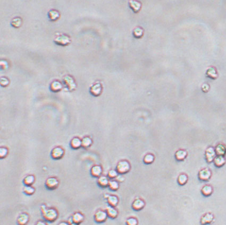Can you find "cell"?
Returning a JSON list of instances; mask_svg holds the SVG:
<instances>
[{
    "label": "cell",
    "instance_id": "cell-26",
    "mask_svg": "<svg viewBox=\"0 0 226 225\" xmlns=\"http://www.w3.org/2000/svg\"><path fill=\"white\" fill-rule=\"evenodd\" d=\"M35 178L33 175H28L24 178L23 182L26 186H31L35 182Z\"/></svg>",
    "mask_w": 226,
    "mask_h": 225
},
{
    "label": "cell",
    "instance_id": "cell-1",
    "mask_svg": "<svg viewBox=\"0 0 226 225\" xmlns=\"http://www.w3.org/2000/svg\"><path fill=\"white\" fill-rule=\"evenodd\" d=\"M40 208L42 215L45 221L52 223L58 218L59 213L57 209L53 208H48L45 204H42Z\"/></svg>",
    "mask_w": 226,
    "mask_h": 225
},
{
    "label": "cell",
    "instance_id": "cell-37",
    "mask_svg": "<svg viewBox=\"0 0 226 225\" xmlns=\"http://www.w3.org/2000/svg\"><path fill=\"white\" fill-rule=\"evenodd\" d=\"M8 154V149L6 147H1L0 149V157L1 158H4Z\"/></svg>",
    "mask_w": 226,
    "mask_h": 225
},
{
    "label": "cell",
    "instance_id": "cell-31",
    "mask_svg": "<svg viewBox=\"0 0 226 225\" xmlns=\"http://www.w3.org/2000/svg\"><path fill=\"white\" fill-rule=\"evenodd\" d=\"M144 35V30L141 27H137L133 31V35L136 38H140Z\"/></svg>",
    "mask_w": 226,
    "mask_h": 225
},
{
    "label": "cell",
    "instance_id": "cell-17",
    "mask_svg": "<svg viewBox=\"0 0 226 225\" xmlns=\"http://www.w3.org/2000/svg\"><path fill=\"white\" fill-rule=\"evenodd\" d=\"M109 178L108 177L101 175L99 177L97 180V184L101 188H106L108 186L109 184Z\"/></svg>",
    "mask_w": 226,
    "mask_h": 225
},
{
    "label": "cell",
    "instance_id": "cell-5",
    "mask_svg": "<svg viewBox=\"0 0 226 225\" xmlns=\"http://www.w3.org/2000/svg\"><path fill=\"white\" fill-rule=\"evenodd\" d=\"M103 90L102 85L100 82H97L93 84L90 88V92L93 96L97 97L100 96L102 94Z\"/></svg>",
    "mask_w": 226,
    "mask_h": 225
},
{
    "label": "cell",
    "instance_id": "cell-23",
    "mask_svg": "<svg viewBox=\"0 0 226 225\" xmlns=\"http://www.w3.org/2000/svg\"><path fill=\"white\" fill-rule=\"evenodd\" d=\"M201 192L204 196L209 197V196L212 194V193H213V188L210 185H205L202 188Z\"/></svg>",
    "mask_w": 226,
    "mask_h": 225
},
{
    "label": "cell",
    "instance_id": "cell-18",
    "mask_svg": "<svg viewBox=\"0 0 226 225\" xmlns=\"http://www.w3.org/2000/svg\"><path fill=\"white\" fill-rule=\"evenodd\" d=\"M206 75L207 77L213 80L216 79L218 77L217 70L214 67H210L208 69L206 72Z\"/></svg>",
    "mask_w": 226,
    "mask_h": 225
},
{
    "label": "cell",
    "instance_id": "cell-32",
    "mask_svg": "<svg viewBox=\"0 0 226 225\" xmlns=\"http://www.w3.org/2000/svg\"><path fill=\"white\" fill-rule=\"evenodd\" d=\"M63 39V36H61L60 37L58 38L57 39V44L60 45H66L69 44V38L66 36H64V39Z\"/></svg>",
    "mask_w": 226,
    "mask_h": 225
},
{
    "label": "cell",
    "instance_id": "cell-11",
    "mask_svg": "<svg viewBox=\"0 0 226 225\" xmlns=\"http://www.w3.org/2000/svg\"><path fill=\"white\" fill-rule=\"evenodd\" d=\"M145 206V203L143 200L141 199H137L135 200L133 202L132 204V208H133V209H134L135 210L138 211L143 209Z\"/></svg>",
    "mask_w": 226,
    "mask_h": 225
},
{
    "label": "cell",
    "instance_id": "cell-2",
    "mask_svg": "<svg viewBox=\"0 0 226 225\" xmlns=\"http://www.w3.org/2000/svg\"><path fill=\"white\" fill-rule=\"evenodd\" d=\"M131 169V166L129 162L126 160H122L118 162L116 170L118 171V173L121 175L127 173L130 171Z\"/></svg>",
    "mask_w": 226,
    "mask_h": 225
},
{
    "label": "cell",
    "instance_id": "cell-10",
    "mask_svg": "<svg viewBox=\"0 0 226 225\" xmlns=\"http://www.w3.org/2000/svg\"><path fill=\"white\" fill-rule=\"evenodd\" d=\"M216 151L214 148L212 147H209L205 151V158L208 162H213L215 155H216Z\"/></svg>",
    "mask_w": 226,
    "mask_h": 225
},
{
    "label": "cell",
    "instance_id": "cell-33",
    "mask_svg": "<svg viewBox=\"0 0 226 225\" xmlns=\"http://www.w3.org/2000/svg\"><path fill=\"white\" fill-rule=\"evenodd\" d=\"M23 192L25 194L27 195H31L35 192V188H33L32 186L25 185V186L23 188Z\"/></svg>",
    "mask_w": 226,
    "mask_h": 225
},
{
    "label": "cell",
    "instance_id": "cell-39",
    "mask_svg": "<svg viewBox=\"0 0 226 225\" xmlns=\"http://www.w3.org/2000/svg\"><path fill=\"white\" fill-rule=\"evenodd\" d=\"M35 225H48L45 221H39L36 223Z\"/></svg>",
    "mask_w": 226,
    "mask_h": 225
},
{
    "label": "cell",
    "instance_id": "cell-36",
    "mask_svg": "<svg viewBox=\"0 0 226 225\" xmlns=\"http://www.w3.org/2000/svg\"><path fill=\"white\" fill-rule=\"evenodd\" d=\"M126 223L127 225H137L138 223L136 218L134 217H130L126 220Z\"/></svg>",
    "mask_w": 226,
    "mask_h": 225
},
{
    "label": "cell",
    "instance_id": "cell-34",
    "mask_svg": "<svg viewBox=\"0 0 226 225\" xmlns=\"http://www.w3.org/2000/svg\"><path fill=\"white\" fill-rule=\"evenodd\" d=\"M49 17L52 21L56 20L59 18V13L55 10H51L49 13Z\"/></svg>",
    "mask_w": 226,
    "mask_h": 225
},
{
    "label": "cell",
    "instance_id": "cell-40",
    "mask_svg": "<svg viewBox=\"0 0 226 225\" xmlns=\"http://www.w3.org/2000/svg\"><path fill=\"white\" fill-rule=\"evenodd\" d=\"M116 178H117V181H118V182H123V181L125 180V178L123 176H121V175H118L117 176V177Z\"/></svg>",
    "mask_w": 226,
    "mask_h": 225
},
{
    "label": "cell",
    "instance_id": "cell-35",
    "mask_svg": "<svg viewBox=\"0 0 226 225\" xmlns=\"http://www.w3.org/2000/svg\"><path fill=\"white\" fill-rule=\"evenodd\" d=\"M118 175H119V173L118 171H117V170H114V169L110 170L108 173V177L109 178H110V179L116 178Z\"/></svg>",
    "mask_w": 226,
    "mask_h": 225
},
{
    "label": "cell",
    "instance_id": "cell-30",
    "mask_svg": "<svg viewBox=\"0 0 226 225\" xmlns=\"http://www.w3.org/2000/svg\"><path fill=\"white\" fill-rule=\"evenodd\" d=\"M178 183H179V185H184L186 184L188 181V176L185 174H181L179 175L178 177Z\"/></svg>",
    "mask_w": 226,
    "mask_h": 225
},
{
    "label": "cell",
    "instance_id": "cell-6",
    "mask_svg": "<svg viewBox=\"0 0 226 225\" xmlns=\"http://www.w3.org/2000/svg\"><path fill=\"white\" fill-rule=\"evenodd\" d=\"M64 154V149L60 147H54L51 151V157L53 159L58 160L61 159Z\"/></svg>",
    "mask_w": 226,
    "mask_h": 225
},
{
    "label": "cell",
    "instance_id": "cell-29",
    "mask_svg": "<svg viewBox=\"0 0 226 225\" xmlns=\"http://www.w3.org/2000/svg\"><path fill=\"white\" fill-rule=\"evenodd\" d=\"M155 157L151 153L146 154L143 158V162L146 164H151L154 161Z\"/></svg>",
    "mask_w": 226,
    "mask_h": 225
},
{
    "label": "cell",
    "instance_id": "cell-25",
    "mask_svg": "<svg viewBox=\"0 0 226 225\" xmlns=\"http://www.w3.org/2000/svg\"><path fill=\"white\" fill-rule=\"evenodd\" d=\"M82 148L87 149L92 145L93 141L89 136H85L82 139Z\"/></svg>",
    "mask_w": 226,
    "mask_h": 225
},
{
    "label": "cell",
    "instance_id": "cell-41",
    "mask_svg": "<svg viewBox=\"0 0 226 225\" xmlns=\"http://www.w3.org/2000/svg\"><path fill=\"white\" fill-rule=\"evenodd\" d=\"M58 225H70V224H69L68 222H66V221H62L61 223H59Z\"/></svg>",
    "mask_w": 226,
    "mask_h": 225
},
{
    "label": "cell",
    "instance_id": "cell-19",
    "mask_svg": "<svg viewBox=\"0 0 226 225\" xmlns=\"http://www.w3.org/2000/svg\"><path fill=\"white\" fill-rule=\"evenodd\" d=\"M70 146L74 149H77L82 147V140L78 137L73 138L70 141Z\"/></svg>",
    "mask_w": 226,
    "mask_h": 225
},
{
    "label": "cell",
    "instance_id": "cell-15",
    "mask_svg": "<svg viewBox=\"0 0 226 225\" xmlns=\"http://www.w3.org/2000/svg\"><path fill=\"white\" fill-rule=\"evenodd\" d=\"M106 211L109 218L111 219H115L118 217V211L117 209H115V207L109 206L108 207H106Z\"/></svg>",
    "mask_w": 226,
    "mask_h": 225
},
{
    "label": "cell",
    "instance_id": "cell-14",
    "mask_svg": "<svg viewBox=\"0 0 226 225\" xmlns=\"http://www.w3.org/2000/svg\"><path fill=\"white\" fill-rule=\"evenodd\" d=\"M72 221H73V223H76L77 224H80V223H82L83 221H84V216L83 214L79 212H76L73 213L72 216L71 217Z\"/></svg>",
    "mask_w": 226,
    "mask_h": 225
},
{
    "label": "cell",
    "instance_id": "cell-9",
    "mask_svg": "<svg viewBox=\"0 0 226 225\" xmlns=\"http://www.w3.org/2000/svg\"><path fill=\"white\" fill-rule=\"evenodd\" d=\"M29 216L26 212H22L19 215L17 219L16 223L18 225H27L29 221Z\"/></svg>",
    "mask_w": 226,
    "mask_h": 225
},
{
    "label": "cell",
    "instance_id": "cell-21",
    "mask_svg": "<svg viewBox=\"0 0 226 225\" xmlns=\"http://www.w3.org/2000/svg\"><path fill=\"white\" fill-rule=\"evenodd\" d=\"M213 162L216 166L217 167H221L224 166L225 162H226V159L224 158V156H218L214 158L213 160Z\"/></svg>",
    "mask_w": 226,
    "mask_h": 225
},
{
    "label": "cell",
    "instance_id": "cell-4",
    "mask_svg": "<svg viewBox=\"0 0 226 225\" xmlns=\"http://www.w3.org/2000/svg\"><path fill=\"white\" fill-rule=\"evenodd\" d=\"M59 184V181L58 178L55 177H50L45 182L46 187L50 190H55L57 188Z\"/></svg>",
    "mask_w": 226,
    "mask_h": 225
},
{
    "label": "cell",
    "instance_id": "cell-27",
    "mask_svg": "<svg viewBox=\"0 0 226 225\" xmlns=\"http://www.w3.org/2000/svg\"><path fill=\"white\" fill-rule=\"evenodd\" d=\"M62 85L59 81H55L51 84V89L52 92H58L61 90Z\"/></svg>",
    "mask_w": 226,
    "mask_h": 225
},
{
    "label": "cell",
    "instance_id": "cell-12",
    "mask_svg": "<svg viewBox=\"0 0 226 225\" xmlns=\"http://www.w3.org/2000/svg\"><path fill=\"white\" fill-rule=\"evenodd\" d=\"M103 172V169L100 165H94L91 169V175L94 177H98L101 176Z\"/></svg>",
    "mask_w": 226,
    "mask_h": 225
},
{
    "label": "cell",
    "instance_id": "cell-20",
    "mask_svg": "<svg viewBox=\"0 0 226 225\" xmlns=\"http://www.w3.org/2000/svg\"><path fill=\"white\" fill-rule=\"evenodd\" d=\"M187 156V153L185 150L180 149L177 151L175 153V158L178 161L184 160Z\"/></svg>",
    "mask_w": 226,
    "mask_h": 225
},
{
    "label": "cell",
    "instance_id": "cell-24",
    "mask_svg": "<svg viewBox=\"0 0 226 225\" xmlns=\"http://www.w3.org/2000/svg\"><path fill=\"white\" fill-rule=\"evenodd\" d=\"M68 79L69 82H68V81L66 79V77L64 78V82H65V84L67 86L69 90H73L74 89H75L76 86L75 83L74 82L73 79L72 77L68 76Z\"/></svg>",
    "mask_w": 226,
    "mask_h": 225
},
{
    "label": "cell",
    "instance_id": "cell-7",
    "mask_svg": "<svg viewBox=\"0 0 226 225\" xmlns=\"http://www.w3.org/2000/svg\"><path fill=\"white\" fill-rule=\"evenodd\" d=\"M212 176V173L209 169L203 168L198 173V178L201 181H207Z\"/></svg>",
    "mask_w": 226,
    "mask_h": 225
},
{
    "label": "cell",
    "instance_id": "cell-8",
    "mask_svg": "<svg viewBox=\"0 0 226 225\" xmlns=\"http://www.w3.org/2000/svg\"><path fill=\"white\" fill-rule=\"evenodd\" d=\"M214 221V216L213 214L210 212H207L203 215L201 218V224L202 225L211 224Z\"/></svg>",
    "mask_w": 226,
    "mask_h": 225
},
{
    "label": "cell",
    "instance_id": "cell-38",
    "mask_svg": "<svg viewBox=\"0 0 226 225\" xmlns=\"http://www.w3.org/2000/svg\"><path fill=\"white\" fill-rule=\"evenodd\" d=\"M209 86L208 84H203L202 87V91L204 92H207L209 90Z\"/></svg>",
    "mask_w": 226,
    "mask_h": 225
},
{
    "label": "cell",
    "instance_id": "cell-22",
    "mask_svg": "<svg viewBox=\"0 0 226 225\" xmlns=\"http://www.w3.org/2000/svg\"><path fill=\"white\" fill-rule=\"evenodd\" d=\"M216 153L218 156H224L226 154V147L222 144H219L217 145L216 149H215Z\"/></svg>",
    "mask_w": 226,
    "mask_h": 225
},
{
    "label": "cell",
    "instance_id": "cell-16",
    "mask_svg": "<svg viewBox=\"0 0 226 225\" xmlns=\"http://www.w3.org/2000/svg\"><path fill=\"white\" fill-rule=\"evenodd\" d=\"M107 202L110 206L115 207L119 203V199L118 197L114 195H108L106 197Z\"/></svg>",
    "mask_w": 226,
    "mask_h": 225
},
{
    "label": "cell",
    "instance_id": "cell-42",
    "mask_svg": "<svg viewBox=\"0 0 226 225\" xmlns=\"http://www.w3.org/2000/svg\"><path fill=\"white\" fill-rule=\"evenodd\" d=\"M70 225H79V224H76V223H72V224H70Z\"/></svg>",
    "mask_w": 226,
    "mask_h": 225
},
{
    "label": "cell",
    "instance_id": "cell-28",
    "mask_svg": "<svg viewBox=\"0 0 226 225\" xmlns=\"http://www.w3.org/2000/svg\"><path fill=\"white\" fill-rule=\"evenodd\" d=\"M108 187L111 191H115L119 188V183L117 180H110L109 182Z\"/></svg>",
    "mask_w": 226,
    "mask_h": 225
},
{
    "label": "cell",
    "instance_id": "cell-3",
    "mask_svg": "<svg viewBox=\"0 0 226 225\" xmlns=\"http://www.w3.org/2000/svg\"><path fill=\"white\" fill-rule=\"evenodd\" d=\"M108 217L106 211L99 209L94 215V220L97 223H102L105 222Z\"/></svg>",
    "mask_w": 226,
    "mask_h": 225
},
{
    "label": "cell",
    "instance_id": "cell-13",
    "mask_svg": "<svg viewBox=\"0 0 226 225\" xmlns=\"http://www.w3.org/2000/svg\"><path fill=\"white\" fill-rule=\"evenodd\" d=\"M129 5L132 11L134 13L139 12L141 7V2L137 1H129Z\"/></svg>",
    "mask_w": 226,
    "mask_h": 225
}]
</instances>
